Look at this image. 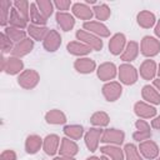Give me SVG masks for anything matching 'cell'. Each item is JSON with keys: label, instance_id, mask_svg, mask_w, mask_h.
<instances>
[{"label": "cell", "instance_id": "cell-12", "mask_svg": "<svg viewBox=\"0 0 160 160\" xmlns=\"http://www.w3.org/2000/svg\"><path fill=\"white\" fill-rule=\"evenodd\" d=\"M56 21L62 28L64 31H69L74 26V24H75V20H74V18L70 14H68V12H60V11L56 14Z\"/></svg>", "mask_w": 160, "mask_h": 160}, {"label": "cell", "instance_id": "cell-35", "mask_svg": "<svg viewBox=\"0 0 160 160\" xmlns=\"http://www.w3.org/2000/svg\"><path fill=\"white\" fill-rule=\"evenodd\" d=\"M94 10H95L96 18L100 19V20H105V19H108L109 15H110V10H109V8H108L105 4H100V5L95 6Z\"/></svg>", "mask_w": 160, "mask_h": 160}, {"label": "cell", "instance_id": "cell-9", "mask_svg": "<svg viewBox=\"0 0 160 160\" xmlns=\"http://www.w3.org/2000/svg\"><path fill=\"white\" fill-rule=\"evenodd\" d=\"M101 130L100 129H90V131L86 134L85 136V142H86V146L89 148L90 151H95L96 148H98V142L100 140V136H101Z\"/></svg>", "mask_w": 160, "mask_h": 160}, {"label": "cell", "instance_id": "cell-17", "mask_svg": "<svg viewBox=\"0 0 160 160\" xmlns=\"http://www.w3.org/2000/svg\"><path fill=\"white\" fill-rule=\"evenodd\" d=\"M68 51L74 55H86L91 51V48L85 44H81V42L71 41L68 44Z\"/></svg>", "mask_w": 160, "mask_h": 160}, {"label": "cell", "instance_id": "cell-40", "mask_svg": "<svg viewBox=\"0 0 160 160\" xmlns=\"http://www.w3.org/2000/svg\"><path fill=\"white\" fill-rule=\"evenodd\" d=\"M1 48H2V51L5 52V51H10L11 50V45H8V41L6 40H9L6 36H5V34H1Z\"/></svg>", "mask_w": 160, "mask_h": 160}, {"label": "cell", "instance_id": "cell-48", "mask_svg": "<svg viewBox=\"0 0 160 160\" xmlns=\"http://www.w3.org/2000/svg\"><path fill=\"white\" fill-rule=\"evenodd\" d=\"M159 160H160V158H159Z\"/></svg>", "mask_w": 160, "mask_h": 160}, {"label": "cell", "instance_id": "cell-46", "mask_svg": "<svg viewBox=\"0 0 160 160\" xmlns=\"http://www.w3.org/2000/svg\"><path fill=\"white\" fill-rule=\"evenodd\" d=\"M100 160H109V159H108V158H104V156H102V158H100Z\"/></svg>", "mask_w": 160, "mask_h": 160}, {"label": "cell", "instance_id": "cell-14", "mask_svg": "<svg viewBox=\"0 0 160 160\" xmlns=\"http://www.w3.org/2000/svg\"><path fill=\"white\" fill-rule=\"evenodd\" d=\"M140 150L145 155V158H148V159H154L159 152V149H158L156 144L154 141H150V140L142 141L140 144Z\"/></svg>", "mask_w": 160, "mask_h": 160}, {"label": "cell", "instance_id": "cell-5", "mask_svg": "<svg viewBox=\"0 0 160 160\" xmlns=\"http://www.w3.org/2000/svg\"><path fill=\"white\" fill-rule=\"evenodd\" d=\"M102 92L108 101H115L121 95V86L118 82H109L102 88Z\"/></svg>", "mask_w": 160, "mask_h": 160}, {"label": "cell", "instance_id": "cell-8", "mask_svg": "<svg viewBox=\"0 0 160 160\" xmlns=\"http://www.w3.org/2000/svg\"><path fill=\"white\" fill-rule=\"evenodd\" d=\"M101 141L104 142H114V144H121L124 141V132L116 129H108L104 135Z\"/></svg>", "mask_w": 160, "mask_h": 160}, {"label": "cell", "instance_id": "cell-13", "mask_svg": "<svg viewBox=\"0 0 160 160\" xmlns=\"http://www.w3.org/2000/svg\"><path fill=\"white\" fill-rule=\"evenodd\" d=\"M124 44H125V36L122 34H116L112 36V39L110 40L109 42V49L110 51L114 54V55H118L122 51V48H124Z\"/></svg>", "mask_w": 160, "mask_h": 160}, {"label": "cell", "instance_id": "cell-29", "mask_svg": "<svg viewBox=\"0 0 160 160\" xmlns=\"http://www.w3.org/2000/svg\"><path fill=\"white\" fill-rule=\"evenodd\" d=\"M100 150H101V152L109 155L114 160H122V151L119 148H115V146H104Z\"/></svg>", "mask_w": 160, "mask_h": 160}, {"label": "cell", "instance_id": "cell-45", "mask_svg": "<svg viewBox=\"0 0 160 160\" xmlns=\"http://www.w3.org/2000/svg\"><path fill=\"white\" fill-rule=\"evenodd\" d=\"M154 85H155V86H158V88H159V90H160V80H155V81H154Z\"/></svg>", "mask_w": 160, "mask_h": 160}, {"label": "cell", "instance_id": "cell-27", "mask_svg": "<svg viewBox=\"0 0 160 160\" xmlns=\"http://www.w3.org/2000/svg\"><path fill=\"white\" fill-rule=\"evenodd\" d=\"M32 49V41L30 39H24L20 41V44H18L14 49V54L15 55H25L29 51H31Z\"/></svg>", "mask_w": 160, "mask_h": 160}, {"label": "cell", "instance_id": "cell-28", "mask_svg": "<svg viewBox=\"0 0 160 160\" xmlns=\"http://www.w3.org/2000/svg\"><path fill=\"white\" fill-rule=\"evenodd\" d=\"M136 55H138V44L135 41H130L128 44V48H126L125 52L122 54V60L131 61L136 58Z\"/></svg>", "mask_w": 160, "mask_h": 160}, {"label": "cell", "instance_id": "cell-3", "mask_svg": "<svg viewBox=\"0 0 160 160\" xmlns=\"http://www.w3.org/2000/svg\"><path fill=\"white\" fill-rule=\"evenodd\" d=\"M120 79H121V81H122L124 84L130 85V84H134V82L136 81L138 74H136L135 69H134L131 65L124 64V65L120 66Z\"/></svg>", "mask_w": 160, "mask_h": 160}, {"label": "cell", "instance_id": "cell-32", "mask_svg": "<svg viewBox=\"0 0 160 160\" xmlns=\"http://www.w3.org/2000/svg\"><path fill=\"white\" fill-rule=\"evenodd\" d=\"M64 132L68 136H70L71 139H79L82 135V126H79V125L65 126L64 128Z\"/></svg>", "mask_w": 160, "mask_h": 160}, {"label": "cell", "instance_id": "cell-6", "mask_svg": "<svg viewBox=\"0 0 160 160\" xmlns=\"http://www.w3.org/2000/svg\"><path fill=\"white\" fill-rule=\"evenodd\" d=\"M61 44V38L55 30H50L44 40V46L48 49V51H55L59 45Z\"/></svg>", "mask_w": 160, "mask_h": 160}, {"label": "cell", "instance_id": "cell-47", "mask_svg": "<svg viewBox=\"0 0 160 160\" xmlns=\"http://www.w3.org/2000/svg\"><path fill=\"white\" fill-rule=\"evenodd\" d=\"M159 75H160V65H159Z\"/></svg>", "mask_w": 160, "mask_h": 160}, {"label": "cell", "instance_id": "cell-7", "mask_svg": "<svg viewBox=\"0 0 160 160\" xmlns=\"http://www.w3.org/2000/svg\"><path fill=\"white\" fill-rule=\"evenodd\" d=\"M38 79L39 76L34 70H28L19 76V84H21L24 88H34L38 82Z\"/></svg>", "mask_w": 160, "mask_h": 160}, {"label": "cell", "instance_id": "cell-33", "mask_svg": "<svg viewBox=\"0 0 160 160\" xmlns=\"http://www.w3.org/2000/svg\"><path fill=\"white\" fill-rule=\"evenodd\" d=\"M124 150H125V155H126L128 160H142L134 144H126Z\"/></svg>", "mask_w": 160, "mask_h": 160}, {"label": "cell", "instance_id": "cell-19", "mask_svg": "<svg viewBox=\"0 0 160 160\" xmlns=\"http://www.w3.org/2000/svg\"><path fill=\"white\" fill-rule=\"evenodd\" d=\"M60 152L64 156H72L78 152V146L74 141L69 140V139H61V148H60Z\"/></svg>", "mask_w": 160, "mask_h": 160}, {"label": "cell", "instance_id": "cell-1", "mask_svg": "<svg viewBox=\"0 0 160 160\" xmlns=\"http://www.w3.org/2000/svg\"><path fill=\"white\" fill-rule=\"evenodd\" d=\"M141 50L142 54L146 56L156 55L160 50V42L151 36H145L141 41Z\"/></svg>", "mask_w": 160, "mask_h": 160}, {"label": "cell", "instance_id": "cell-31", "mask_svg": "<svg viewBox=\"0 0 160 160\" xmlns=\"http://www.w3.org/2000/svg\"><path fill=\"white\" fill-rule=\"evenodd\" d=\"M10 24H12L16 28H25L26 26V19L25 18H21L18 14V10L16 9H12L11 10V15H10Z\"/></svg>", "mask_w": 160, "mask_h": 160}, {"label": "cell", "instance_id": "cell-39", "mask_svg": "<svg viewBox=\"0 0 160 160\" xmlns=\"http://www.w3.org/2000/svg\"><path fill=\"white\" fill-rule=\"evenodd\" d=\"M28 5H29V4H28L26 1H16V2H15V6L20 9L19 11H21V14L24 15V18H25L26 20H28V10H26V9H28Z\"/></svg>", "mask_w": 160, "mask_h": 160}, {"label": "cell", "instance_id": "cell-16", "mask_svg": "<svg viewBox=\"0 0 160 160\" xmlns=\"http://www.w3.org/2000/svg\"><path fill=\"white\" fill-rule=\"evenodd\" d=\"M135 114L139 116H142V118H151L156 114V110L152 106H150L142 101H139L135 104Z\"/></svg>", "mask_w": 160, "mask_h": 160}, {"label": "cell", "instance_id": "cell-36", "mask_svg": "<svg viewBox=\"0 0 160 160\" xmlns=\"http://www.w3.org/2000/svg\"><path fill=\"white\" fill-rule=\"evenodd\" d=\"M6 32L9 35V39L14 40V41H21L24 40L22 38L25 36V32L19 30V29H15V28H8L6 29Z\"/></svg>", "mask_w": 160, "mask_h": 160}, {"label": "cell", "instance_id": "cell-43", "mask_svg": "<svg viewBox=\"0 0 160 160\" xmlns=\"http://www.w3.org/2000/svg\"><path fill=\"white\" fill-rule=\"evenodd\" d=\"M54 160H75V159H72L70 156H62V158H55Z\"/></svg>", "mask_w": 160, "mask_h": 160}, {"label": "cell", "instance_id": "cell-2", "mask_svg": "<svg viewBox=\"0 0 160 160\" xmlns=\"http://www.w3.org/2000/svg\"><path fill=\"white\" fill-rule=\"evenodd\" d=\"M76 38L88 44V46H90L91 49H95V50H101L102 48V41L98 38H95L94 35H90L88 32H85L84 30H78L76 31Z\"/></svg>", "mask_w": 160, "mask_h": 160}, {"label": "cell", "instance_id": "cell-41", "mask_svg": "<svg viewBox=\"0 0 160 160\" xmlns=\"http://www.w3.org/2000/svg\"><path fill=\"white\" fill-rule=\"evenodd\" d=\"M70 1H56L55 6H58L60 10H68V8L70 6Z\"/></svg>", "mask_w": 160, "mask_h": 160}, {"label": "cell", "instance_id": "cell-23", "mask_svg": "<svg viewBox=\"0 0 160 160\" xmlns=\"http://www.w3.org/2000/svg\"><path fill=\"white\" fill-rule=\"evenodd\" d=\"M142 96L145 100L154 102V104H160V95L156 92L155 89H152L150 85H146L142 88Z\"/></svg>", "mask_w": 160, "mask_h": 160}, {"label": "cell", "instance_id": "cell-42", "mask_svg": "<svg viewBox=\"0 0 160 160\" xmlns=\"http://www.w3.org/2000/svg\"><path fill=\"white\" fill-rule=\"evenodd\" d=\"M152 126L156 128V129H160V116L156 118L155 120H152Z\"/></svg>", "mask_w": 160, "mask_h": 160}, {"label": "cell", "instance_id": "cell-15", "mask_svg": "<svg viewBox=\"0 0 160 160\" xmlns=\"http://www.w3.org/2000/svg\"><path fill=\"white\" fill-rule=\"evenodd\" d=\"M116 71H115V65L111 64V62H105L102 64L99 70H98V76L102 80H109V79H112L115 76Z\"/></svg>", "mask_w": 160, "mask_h": 160}, {"label": "cell", "instance_id": "cell-44", "mask_svg": "<svg viewBox=\"0 0 160 160\" xmlns=\"http://www.w3.org/2000/svg\"><path fill=\"white\" fill-rule=\"evenodd\" d=\"M155 34H156L158 36H160V21L158 22V25H156V28H155Z\"/></svg>", "mask_w": 160, "mask_h": 160}, {"label": "cell", "instance_id": "cell-10", "mask_svg": "<svg viewBox=\"0 0 160 160\" xmlns=\"http://www.w3.org/2000/svg\"><path fill=\"white\" fill-rule=\"evenodd\" d=\"M84 28L96 35H100V36H109V34H110L108 28L99 21H86V22H84Z\"/></svg>", "mask_w": 160, "mask_h": 160}, {"label": "cell", "instance_id": "cell-25", "mask_svg": "<svg viewBox=\"0 0 160 160\" xmlns=\"http://www.w3.org/2000/svg\"><path fill=\"white\" fill-rule=\"evenodd\" d=\"M46 121L49 124H64L66 121V118L60 110H51L46 114Z\"/></svg>", "mask_w": 160, "mask_h": 160}, {"label": "cell", "instance_id": "cell-18", "mask_svg": "<svg viewBox=\"0 0 160 160\" xmlns=\"http://www.w3.org/2000/svg\"><path fill=\"white\" fill-rule=\"evenodd\" d=\"M75 68L79 72L82 74H89L91 71H94L95 69V62L91 59H78L75 61Z\"/></svg>", "mask_w": 160, "mask_h": 160}, {"label": "cell", "instance_id": "cell-38", "mask_svg": "<svg viewBox=\"0 0 160 160\" xmlns=\"http://www.w3.org/2000/svg\"><path fill=\"white\" fill-rule=\"evenodd\" d=\"M9 60H10V61H9L10 70L8 71L9 74H15V72H18V71L21 70V68H22V62H21L20 60H18V59H9Z\"/></svg>", "mask_w": 160, "mask_h": 160}, {"label": "cell", "instance_id": "cell-22", "mask_svg": "<svg viewBox=\"0 0 160 160\" xmlns=\"http://www.w3.org/2000/svg\"><path fill=\"white\" fill-rule=\"evenodd\" d=\"M138 22L144 28H150L155 22V16L150 11H141L138 15Z\"/></svg>", "mask_w": 160, "mask_h": 160}, {"label": "cell", "instance_id": "cell-34", "mask_svg": "<svg viewBox=\"0 0 160 160\" xmlns=\"http://www.w3.org/2000/svg\"><path fill=\"white\" fill-rule=\"evenodd\" d=\"M91 122L94 125H99V126H102V125H106L109 122V116L102 112V111H99V112H95L92 116H91Z\"/></svg>", "mask_w": 160, "mask_h": 160}, {"label": "cell", "instance_id": "cell-30", "mask_svg": "<svg viewBox=\"0 0 160 160\" xmlns=\"http://www.w3.org/2000/svg\"><path fill=\"white\" fill-rule=\"evenodd\" d=\"M28 30H29V34L34 39H36V40H41L44 38V35L48 32V29L46 28H44V26H36V25H30L28 28Z\"/></svg>", "mask_w": 160, "mask_h": 160}, {"label": "cell", "instance_id": "cell-24", "mask_svg": "<svg viewBox=\"0 0 160 160\" xmlns=\"http://www.w3.org/2000/svg\"><path fill=\"white\" fill-rule=\"evenodd\" d=\"M30 15H31V20L35 25H45L46 24V18L40 12V10L36 9V4L32 2L30 5Z\"/></svg>", "mask_w": 160, "mask_h": 160}, {"label": "cell", "instance_id": "cell-20", "mask_svg": "<svg viewBox=\"0 0 160 160\" xmlns=\"http://www.w3.org/2000/svg\"><path fill=\"white\" fill-rule=\"evenodd\" d=\"M140 75L146 80H150L155 75V62L152 60H146L142 62L140 68Z\"/></svg>", "mask_w": 160, "mask_h": 160}, {"label": "cell", "instance_id": "cell-37", "mask_svg": "<svg viewBox=\"0 0 160 160\" xmlns=\"http://www.w3.org/2000/svg\"><path fill=\"white\" fill-rule=\"evenodd\" d=\"M36 5H39V8H40V12L48 19V16H50L51 15V12H52V4L50 2V1H38L36 2Z\"/></svg>", "mask_w": 160, "mask_h": 160}, {"label": "cell", "instance_id": "cell-21", "mask_svg": "<svg viewBox=\"0 0 160 160\" xmlns=\"http://www.w3.org/2000/svg\"><path fill=\"white\" fill-rule=\"evenodd\" d=\"M72 11L76 16L81 18V19H85V20H89L91 16H92V12H91V9H89L85 4H75L72 6Z\"/></svg>", "mask_w": 160, "mask_h": 160}, {"label": "cell", "instance_id": "cell-11", "mask_svg": "<svg viewBox=\"0 0 160 160\" xmlns=\"http://www.w3.org/2000/svg\"><path fill=\"white\" fill-rule=\"evenodd\" d=\"M60 142V139L58 135H48L44 140V150L48 155H54L58 151V145Z\"/></svg>", "mask_w": 160, "mask_h": 160}, {"label": "cell", "instance_id": "cell-26", "mask_svg": "<svg viewBox=\"0 0 160 160\" xmlns=\"http://www.w3.org/2000/svg\"><path fill=\"white\" fill-rule=\"evenodd\" d=\"M41 142H42V141H41V139H40L39 136H36V135L29 136L28 140H26V151H28L29 154H35V152L40 149Z\"/></svg>", "mask_w": 160, "mask_h": 160}, {"label": "cell", "instance_id": "cell-4", "mask_svg": "<svg viewBox=\"0 0 160 160\" xmlns=\"http://www.w3.org/2000/svg\"><path fill=\"white\" fill-rule=\"evenodd\" d=\"M136 128H138V131H135L132 134V138L136 140V141H142V140H146L148 138L151 136V132H150V126L146 121L144 120H138L136 121Z\"/></svg>", "mask_w": 160, "mask_h": 160}]
</instances>
